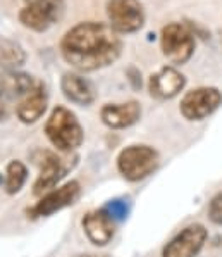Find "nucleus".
<instances>
[{
  "instance_id": "nucleus-1",
  "label": "nucleus",
  "mask_w": 222,
  "mask_h": 257,
  "mask_svg": "<svg viewBox=\"0 0 222 257\" xmlns=\"http://www.w3.org/2000/svg\"><path fill=\"white\" fill-rule=\"evenodd\" d=\"M61 55L71 68L92 73L112 66L122 54V40L109 23L83 21L64 33Z\"/></svg>"
},
{
  "instance_id": "nucleus-2",
  "label": "nucleus",
  "mask_w": 222,
  "mask_h": 257,
  "mask_svg": "<svg viewBox=\"0 0 222 257\" xmlns=\"http://www.w3.org/2000/svg\"><path fill=\"white\" fill-rule=\"evenodd\" d=\"M45 135L57 150L73 152L81 147L85 140V130L78 121L76 114L71 112L64 105H57L52 109L45 122Z\"/></svg>"
},
{
  "instance_id": "nucleus-3",
  "label": "nucleus",
  "mask_w": 222,
  "mask_h": 257,
  "mask_svg": "<svg viewBox=\"0 0 222 257\" xmlns=\"http://www.w3.org/2000/svg\"><path fill=\"white\" fill-rule=\"evenodd\" d=\"M158 152L150 145H129L117 156V169L128 181H141L158 168Z\"/></svg>"
},
{
  "instance_id": "nucleus-4",
  "label": "nucleus",
  "mask_w": 222,
  "mask_h": 257,
  "mask_svg": "<svg viewBox=\"0 0 222 257\" xmlns=\"http://www.w3.org/2000/svg\"><path fill=\"white\" fill-rule=\"evenodd\" d=\"M195 35L188 25L169 23L162 28L160 49L172 64H186L195 54Z\"/></svg>"
},
{
  "instance_id": "nucleus-5",
  "label": "nucleus",
  "mask_w": 222,
  "mask_h": 257,
  "mask_svg": "<svg viewBox=\"0 0 222 257\" xmlns=\"http://www.w3.org/2000/svg\"><path fill=\"white\" fill-rule=\"evenodd\" d=\"M66 14V0H33L19 11V23L31 31L43 33Z\"/></svg>"
},
{
  "instance_id": "nucleus-6",
  "label": "nucleus",
  "mask_w": 222,
  "mask_h": 257,
  "mask_svg": "<svg viewBox=\"0 0 222 257\" xmlns=\"http://www.w3.org/2000/svg\"><path fill=\"white\" fill-rule=\"evenodd\" d=\"M222 105V93L215 86H198L181 98L179 110L188 121H203Z\"/></svg>"
},
{
  "instance_id": "nucleus-7",
  "label": "nucleus",
  "mask_w": 222,
  "mask_h": 257,
  "mask_svg": "<svg viewBox=\"0 0 222 257\" xmlns=\"http://www.w3.org/2000/svg\"><path fill=\"white\" fill-rule=\"evenodd\" d=\"M105 13L116 33H136L145 25V9L140 0H109Z\"/></svg>"
},
{
  "instance_id": "nucleus-8",
  "label": "nucleus",
  "mask_w": 222,
  "mask_h": 257,
  "mask_svg": "<svg viewBox=\"0 0 222 257\" xmlns=\"http://www.w3.org/2000/svg\"><path fill=\"white\" fill-rule=\"evenodd\" d=\"M31 161L38 166V176L33 185L35 195H43L57 187V183L66 175L67 168L62 163V159L52 150L37 149L31 152Z\"/></svg>"
},
{
  "instance_id": "nucleus-9",
  "label": "nucleus",
  "mask_w": 222,
  "mask_h": 257,
  "mask_svg": "<svg viewBox=\"0 0 222 257\" xmlns=\"http://www.w3.org/2000/svg\"><path fill=\"white\" fill-rule=\"evenodd\" d=\"M79 195H81V185L76 180H71L61 187H55L50 192L43 193L42 199L28 211V214L31 217H49L73 205L79 199Z\"/></svg>"
},
{
  "instance_id": "nucleus-10",
  "label": "nucleus",
  "mask_w": 222,
  "mask_h": 257,
  "mask_svg": "<svg viewBox=\"0 0 222 257\" xmlns=\"http://www.w3.org/2000/svg\"><path fill=\"white\" fill-rule=\"evenodd\" d=\"M207 238L208 231L203 224H189L165 245L162 257H198L201 248L205 247Z\"/></svg>"
},
{
  "instance_id": "nucleus-11",
  "label": "nucleus",
  "mask_w": 222,
  "mask_h": 257,
  "mask_svg": "<svg viewBox=\"0 0 222 257\" xmlns=\"http://www.w3.org/2000/svg\"><path fill=\"white\" fill-rule=\"evenodd\" d=\"M81 226L86 238L95 247H105V245L112 242L114 235H116V223L104 209L86 212L81 219Z\"/></svg>"
},
{
  "instance_id": "nucleus-12",
  "label": "nucleus",
  "mask_w": 222,
  "mask_h": 257,
  "mask_svg": "<svg viewBox=\"0 0 222 257\" xmlns=\"http://www.w3.org/2000/svg\"><path fill=\"white\" fill-rule=\"evenodd\" d=\"M186 86V78L183 73H179L172 66L158 69L153 73L148 80V90L150 95L158 100H169L179 95Z\"/></svg>"
},
{
  "instance_id": "nucleus-13",
  "label": "nucleus",
  "mask_w": 222,
  "mask_h": 257,
  "mask_svg": "<svg viewBox=\"0 0 222 257\" xmlns=\"http://www.w3.org/2000/svg\"><path fill=\"white\" fill-rule=\"evenodd\" d=\"M61 92L62 95L79 107H88L97 100V88L88 78L79 73H64L61 78Z\"/></svg>"
},
{
  "instance_id": "nucleus-14",
  "label": "nucleus",
  "mask_w": 222,
  "mask_h": 257,
  "mask_svg": "<svg viewBox=\"0 0 222 257\" xmlns=\"http://www.w3.org/2000/svg\"><path fill=\"white\" fill-rule=\"evenodd\" d=\"M141 117V105L136 100L122 104H105L100 110L102 122L110 130H124L136 124Z\"/></svg>"
},
{
  "instance_id": "nucleus-15",
  "label": "nucleus",
  "mask_w": 222,
  "mask_h": 257,
  "mask_svg": "<svg viewBox=\"0 0 222 257\" xmlns=\"http://www.w3.org/2000/svg\"><path fill=\"white\" fill-rule=\"evenodd\" d=\"M49 105V93L42 81L35 86L33 92H30L19 104L16 105V116L23 124H33L45 114Z\"/></svg>"
},
{
  "instance_id": "nucleus-16",
  "label": "nucleus",
  "mask_w": 222,
  "mask_h": 257,
  "mask_svg": "<svg viewBox=\"0 0 222 257\" xmlns=\"http://www.w3.org/2000/svg\"><path fill=\"white\" fill-rule=\"evenodd\" d=\"M26 50L19 42L9 37H0V68L4 71H18L26 62Z\"/></svg>"
},
{
  "instance_id": "nucleus-17",
  "label": "nucleus",
  "mask_w": 222,
  "mask_h": 257,
  "mask_svg": "<svg viewBox=\"0 0 222 257\" xmlns=\"http://www.w3.org/2000/svg\"><path fill=\"white\" fill-rule=\"evenodd\" d=\"M28 180V169L21 161H11L6 168V178H4V183H6V192L9 195H16V193L21 192V188L25 187Z\"/></svg>"
},
{
  "instance_id": "nucleus-18",
  "label": "nucleus",
  "mask_w": 222,
  "mask_h": 257,
  "mask_svg": "<svg viewBox=\"0 0 222 257\" xmlns=\"http://www.w3.org/2000/svg\"><path fill=\"white\" fill-rule=\"evenodd\" d=\"M104 211L112 217L114 223H122V221H126V217L129 214V207L128 204L124 202V200L121 199H114V200H109L104 207Z\"/></svg>"
},
{
  "instance_id": "nucleus-19",
  "label": "nucleus",
  "mask_w": 222,
  "mask_h": 257,
  "mask_svg": "<svg viewBox=\"0 0 222 257\" xmlns=\"http://www.w3.org/2000/svg\"><path fill=\"white\" fill-rule=\"evenodd\" d=\"M13 112H16V105H14L13 97L7 95L4 90H0V122H6Z\"/></svg>"
},
{
  "instance_id": "nucleus-20",
  "label": "nucleus",
  "mask_w": 222,
  "mask_h": 257,
  "mask_svg": "<svg viewBox=\"0 0 222 257\" xmlns=\"http://www.w3.org/2000/svg\"><path fill=\"white\" fill-rule=\"evenodd\" d=\"M208 217L213 224L217 226H222V192L217 193L212 200H210L208 205Z\"/></svg>"
},
{
  "instance_id": "nucleus-21",
  "label": "nucleus",
  "mask_w": 222,
  "mask_h": 257,
  "mask_svg": "<svg viewBox=\"0 0 222 257\" xmlns=\"http://www.w3.org/2000/svg\"><path fill=\"white\" fill-rule=\"evenodd\" d=\"M126 76H128L131 86H133L134 90L141 88V71L140 69L134 68V66H129L128 71H126Z\"/></svg>"
},
{
  "instance_id": "nucleus-22",
  "label": "nucleus",
  "mask_w": 222,
  "mask_h": 257,
  "mask_svg": "<svg viewBox=\"0 0 222 257\" xmlns=\"http://www.w3.org/2000/svg\"><path fill=\"white\" fill-rule=\"evenodd\" d=\"M4 183V176H2V173H0V185Z\"/></svg>"
},
{
  "instance_id": "nucleus-23",
  "label": "nucleus",
  "mask_w": 222,
  "mask_h": 257,
  "mask_svg": "<svg viewBox=\"0 0 222 257\" xmlns=\"http://www.w3.org/2000/svg\"><path fill=\"white\" fill-rule=\"evenodd\" d=\"M25 2H28V4H30V2H33V0H25Z\"/></svg>"
}]
</instances>
